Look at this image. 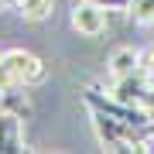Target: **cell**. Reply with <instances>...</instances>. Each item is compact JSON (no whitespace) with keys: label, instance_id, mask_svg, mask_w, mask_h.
<instances>
[{"label":"cell","instance_id":"7","mask_svg":"<svg viewBox=\"0 0 154 154\" xmlns=\"http://www.w3.org/2000/svg\"><path fill=\"white\" fill-rule=\"evenodd\" d=\"M140 69L147 72V75H154V45H151L147 51H140Z\"/></svg>","mask_w":154,"mask_h":154},{"label":"cell","instance_id":"3","mask_svg":"<svg viewBox=\"0 0 154 154\" xmlns=\"http://www.w3.org/2000/svg\"><path fill=\"white\" fill-rule=\"evenodd\" d=\"M106 72H110V79H123V75H134V72H140V51L134 48H116L110 62H106Z\"/></svg>","mask_w":154,"mask_h":154},{"label":"cell","instance_id":"5","mask_svg":"<svg viewBox=\"0 0 154 154\" xmlns=\"http://www.w3.org/2000/svg\"><path fill=\"white\" fill-rule=\"evenodd\" d=\"M17 11L24 14V21H45L55 7V0H14Z\"/></svg>","mask_w":154,"mask_h":154},{"label":"cell","instance_id":"4","mask_svg":"<svg viewBox=\"0 0 154 154\" xmlns=\"http://www.w3.org/2000/svg\"><path fill=\"white\" fill-rule=\"evenodd\" d=\"M0 151H24L21 116H14V113H0Z\"/></svg>","mask_w":154,"mask_h":154},{"label":"cell","instance_id":"2","mask_svg":"<svg viewBox=\"0 0 154 154\" xmlns=\"http://www.w3.org/2000/svg\"><path fill=\"white\" fill-rule=\"evenodd\" d=\"M72 28L86 38H99L110 28V14L99 0H75L72 4Z\"/></svg>","mask_w":154,"mask_h":154},{"label":"cell","instance_id":"1","mask_svg":"<svg viewBox=\"0 0 154 154\" xmlns=\"http://www.w3.org/2000/svg\"><path fill=\"white\" fill-rule=\"evenodd\" d=\"M0 62H4V69L14 75L17 86H34V82H41V79H45V62H41L38 55H31V51H24V48L4 51Z\"/></svg>","mask_w":154,"mask_h":154},{"label":"cell","instance_id":"6","mask_svg":"<svg viewBox=\"0 0 154 154\" xmlns=\"http://www.w3.org/2000/svg\"><path fill=\"white\" fill-rule=\"evenodd\" d=\"M127 11H130V17L137 24H151L154 21V0H130Z\"/></svg>","mask_w":154,"mask_h":154}]
</instances>
